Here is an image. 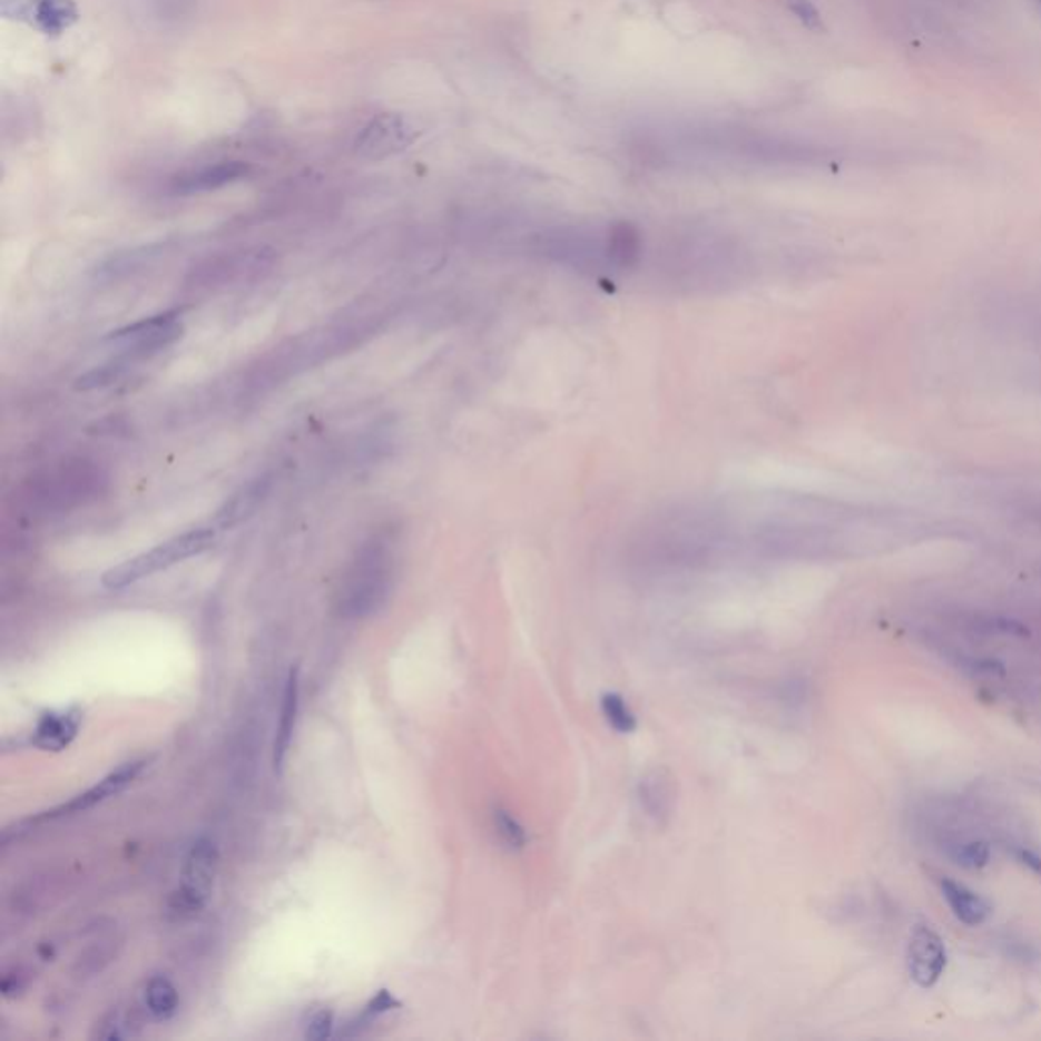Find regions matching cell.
<instances>
[{
    "label": "cell",
    "instance_id": "11",
    "mask_svg": "<svg viewBox=\"0 0 1041 1041\" xmlns=\"http://www.w3.org/2000/svg\"><path fill=\"white\" fill-rule=\"evenodd\" d=\"M82 725V713L78 708L61 713L43 714L33 733V745L41 750H63L70 747Z\"/></svg>",
    "mask_w": 1041,
    "mask_h": 1041
},
{
    "label": "cell",
    "instance_id": "15",
    "mask_svg": "<svg viewBox=\"0 0 1041 1041\" xmlns=\"http://www.w3.org/2000/svg\"><path fill=\"white\" fill-rule=\"evenodd\" d=\"M135 363L129 356H120L112 363L96 366L90 373L76 379V391H95V389H105V386L115 385L120 379H125L129 373L130 364Z\"/></svg>",
    "mask_w": 1041,
    "mask_h": 1041
},
{
    "label": "cell",
    "instance_id": "19",
    "mask_svg": "<svg viewBox=\"0 0 1041 1041\" xmlns=\"http://www.w3.org/2000/svg\"><path fill=\"white\" fill-rule=\"evenodd\" d=\"M494 822H497V828H499V834L503 836L504 843L509 844V846H523V843H526L523 828L511 816H507V812H497Z\"/></svg>",
    "mask_w": 1041,
    "mask_h": 1041
},
{
    "label": "cell",
    "instance_id": "20",
    "mask_svg": "<svg viewBox=\"0 0 1041 1041\" xmlns=\"http://www.w3.org/2000/svg\"><path fill=\"white\" fill-rule=\"evenodd\" d=\"M397 1006L399 1001L395 999V996H393V994L389 993V991H381V993L376 994L375 999L369 1003L366 1011H364L363 1015H361V1019H359L356 1023L366 1025V1023H371L373 1019L379 1018V1015H383V1013H386V1011H393V1009H397Z\"/></svg>",
    "mask_w": 1041,
    "mask_h": 1041
},
{
    "label": "cell",
    "instance_id": "18",
    "mask_svg": "<svg viewBox=\"0 0 1041 1041\" xmlns=\"http://www.w3.org/2000/svg\"><path fill=\"white\" fill-rule=\"evenodd\" d=\"M334 1031V1013L328 1009H320L312 1013V1018L305 1023V1038L312 1041L326 1040Z\"/></svg>",
    "mask_w": 1041,
    "mask_h": 1041
},
{
    "label": "cell",
    "instance_id": "7",
    "mask_svg": "<svg viewBox=\"0 0 1041 1041\" xmlns=\"http://www.w3.org/2000/svg\"><path fill=\"white\" fill-rule=\"evenodd\" d=\"M2 14L36 24L48 36H59L78 21V7L73 0H2Z\"/></svg>",
    "mask_w": 1041,
    "mask_h": 1041
},
{
    "label": "cell",
    "instance_id": "13",
    "mask_svg": "<svg viewBox=\"0 0 1041 1041\" xmlns=\"http://www.w3.org/2000/svg\"><path fill=\"white\" fill-rule=\"evenodd\" d=\"M942 895L962 924L981 925L991 913V905L981 895L952 878L942 881Z\"/></svg>",
    "mask_w": 1041,
    "mask_h": 1041
},
{
    "label": "cell",
    "instance_id": "17",
    "mask_svg": "<svg viewBox=\"0 0 1041 1041\" xmlns=\"http://www.w3.org/2000/svg\"><path fill=\"white\" fill-rule=\"evenodd\" d=\"M950 854L959 865L966 866V868H979V866L989 863L991 851L984 843H962L952 846Z\"/></svg>",
    "mask_w": 1041,
    "mask_h": 1041
},
{
    "label": "cell",
    "instance_id": "8",
    "mask_svg": "<svg viewBox=\"0 0 1041 1041\" xmlns=\"http://www.w3.org/2000/svg\"><path fill=\"white\" fill-rule=\"evenodd\" d=\"M907 969L920 986H934L946 969V946L930 925H915L907 946Z\"/></svg>",
    "mask_w": 1041,
    "mask_h": 1041
},
{
    "label": "cell",
    "instance_id": "1",
    "mask_svg": "<svg viewBox=\"0 0 1041 1041\" xmlns=\"http://www.w3.org/2000/svg\"><path fill=\"white\" fill-rule=\"evenodd\" d=\"M214 527H198L189 529L181 536L167 539L164 543L155 546L153 550L143 551L139 556L130 558L127 562L118 563L102 576V585L108 590H122L127 586L137 585L153 573L164 572L176 563L186 562L199 553L210 550L216 541Z\"/></svg>",
    "mask_w": 1041,
    "mask_h": 1041
},
{
    "label": "cell",
    "instance_id": "6",
    "mask_svg": "<svg viewBox=\"0 0 1041 1041\" xmlns=\"http://www.w3.org/2000/svg\"><path fill=\"white\" fill-rule=\"evenodd\" d=\"M149 765V760L139 759L130 760V763H125L120 765L117 772L108 773L105 779H100L95 787H90L88 792H84L80 796L71 797L68 804H61V806L53 807L49 812H43L39 814L36 818L27 819V824H41V822H51V819L68 818V816H76V814H82V812H88L92 807L98 806L106 802L108 797L117 796L122 789H127L139 775H141L143 769Z\"/></svg>",
    "mask_w": 1041,
    "mask_h": 1041
},
{
    "label": "cell",
    "instance_id": "12",
    "mask_svg": "<svg viewBox=\"0 0 1041 1041\" xmlns=\"http://www.w3.org/2000/svg\"><path fill=\"white\" fill-rule=\"evenodd\" d=\"M297 713H299V667H293L289 676H287V681H285L282 710H279L275 743H273V763H275L277 772L282 769L285 757H287V750L292 747Z\"/></svg>",
    "mask_w": 1041,
    "mask_h": 1041
},
{
    "label": "cell",
    "instance_id": "16",
    "mask_svg": "<svg viewBox=\"0 0 1041 1041\" xmlns=\"http://www.w3.org/2000/svg\"><path fill=\"white\" fill-rule=\"evenodd\" d=\"M602 710L609 725L617 728L619 733H631L635 728V716L619 694H607L602 698Z\"/></svg>",
    "mask_w": 1041,
    "mask_h": 1041
},
{
    "label": "cell",
    "instance_id": "14",
    "mask_svg": "<svg viewBox=\"0 0 1041 1041\" xmlns=\"http://www.w3.org/2000/svg\"><path fill=\"white\" fill-rule=\"evenodd\" d=\"M177 1003L179 996L171 981H167L165 976H155L149 981L145 989V1006L153 1018H171L177 1011Z\"/></svg>",
    "mask_w": 1041,
    "mask_h": 1041
},
{
    "label": "cell",
    "instance_id": "9",
    "mask_svg": "<svg viewBox=\"0 0 1041 1041\" xmlns=\"http://www.w3.org/2000/svg\"><path fill=\"white\" fill-rule=\"evenodd\" d=\"M251 174V165L245 161H218V164L202 165L196 169H188L174 177L169 189L176 196H194L206 194L216 189L233 186L236 181L245 179Z\"/></svg>",
    "mask_w": 1041,
    "mask_h": 1041
},
{
    "label": "cell",
    "instance_id": "3",
    "mask_svg": "<svg viewBox=\"0 0 1041 1041\" xmlns=\"http://www.w3.org/2000/svg\"><path fill=\"white\" fill-rule=\"evenodd\" d=\"M391 556L379 539L364 548L342 595V609L352 617L369 615L385 600L391 580Z\"/></svg>",
    "mask_w": 1041,
    "mask_h": 1041
},
{
    "label": "cell",
    "instance_id": "5",
    "mask_svg": "<svg viewBox=\"0 0 1041 1041\" xmlns=\"http://www.w3.org/2000/svg\"><path fill=\"white\" fill-rule=\"evenodd\" d=\"M418 139V129L410 118L397 112H381L359 130L354 151L369 161H383L405 151Z\"/></svg>",
    "mask_w": 1041,
    "mask_h": 1041
},
{
    "label": "cell",
    "instance_id": "2",
    "mask_svg": "<svg viewBox=\"0 0 1041 1041\" xmlns=\"http://www.w3.org/2000/svg\"><path fill=\"white\" fill-rule=\"evenodd\" d=\"M220 853L212 838H198L189 846L181 883L167 901V917L171 922H189L204 910L218 873Z\"/></svg>",
    "mask_w": 1041,
    "mask_h": 1041
},
{
    "label": "cell",
    "instance_id": "21",
    "mask_svg": "<svg viewBox=\"0 0 1041 1041\" xmlns=\"http://www.w3.org/2000/svg\"><path fill=\"white\" fill-rule=\"evenodd\" d=\"M1033 2H1035V4H1038V7H1040V11H1041V0H1033Z\"/></svg>",
    "mask_w": 1041,
    "mask_h": 1041
},
{
    "label": "cell",
    "instance_id": "4",
    "mask_svg": "<svg viewBox=\"0 0 1041 1041\" xmlns=\"http://www.w3.org/2000/svg\"><path fill=\"white\" fill-rule=\"evenodd\" d=\"M184 322L177 312H165L159 316L145 317L127 328L112 332L108 340L125 351V356L141 361L171 346L181 338Z\"/></svg>",
    "mask_w": 1041,
    "mask_h": 1041
},
{
    "label": "cell",
    "instance_id": "10",
    "mask_svg": "<svg viewBox=\"0 0 1041 1041\" xmlns=\"http://www.w3.org/2000/svg\"><path fill=\"white\" fill-rule=\"evenodd\" d=\"M269 489L271 480L267 477L251 480L240 491H236L233 497H228L224 501L223 507L214 515L212 527L216 531H226V529H233V527L245 523L246 519H251L257 513L261 503L267 499Z\"/></svg>",
    "mask_w": 1041,
    "mask_h": 1041
}]
</instances>
